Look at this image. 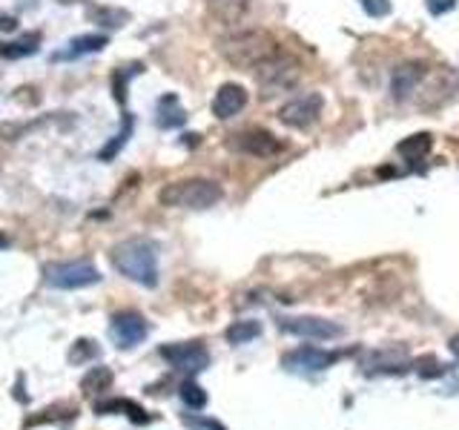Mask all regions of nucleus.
<instances>
[{
    "instance_id": "obj_1",
    "label": "nucleus",
    "mask_w": 459,
    "mask_h": 430,
    "mask_svg": "<svg viewBox=\"0 0 459 430\" xmlns=\"http://www.w3.org/2000/svg\"><path fill=\"white\" fill-rule=\"evenodd\" d=\"M219 52L235 69H256L264 61H270L276 52H281V46L270 32L244 29V32H233V35L221 38Z\"/></svg>"
},
{
    "instance_id": "obj_2",
    "label": "nucleus",
    "mask_w": 459,
    "mask_h": 430,
    "mask_svg": "<svg viewBox=\"0 0 459 430\" xmlns=\"http://www.w3.org/2000/svg\"><path fill=\"white\" fill-rule=\"evenodd\" d=\"M112 264L120 276H127L130 281H138L143 287L158 284V255H155V247L150 241H143V238L120 241L112 250Z\"/></svg>"
},
{
    "instance_id": "obj_3",
    "label": "nucleus",
    "mask_w": 459,
    "mask_h": 430,
    "mask_svg": "<svg viewBox=\"0 0 459 430\" xmlns=\"http://www.w3.org/2000/svg\"><path fill=\"white\" fill-rule=\"evenodd\" d=\"M158 201L164 207H178V209H210L221 201V186L207 178L173 181L158 193Z\"/></svg>"
},
{
    "instance_id": "obj_4",
    "label": "nucleus",
    "mask_w": 459,
    "mask_h": 430,
    "mask_svg": "<svg viewBox=\"0 0 459 430\" xmlns=\"http://www.w3.org/2000/svg\"><path fill=\"white\" fill-rule=\"evenodd\" d=\"M253 72H256V83L267 92V95L287 92V89H293L302 81V63H299V58L287 55V52H276L270 61H264Z\"/></svg>"
},
{
    "instance_id": "obj_5",
    "label": "nucleus",
    "mask_w": 459,
    "mask_h": 430,
    "mask_svg": "<svg viewBox=\"0 0 459 430\" xmlns=\"http://www.w3.org/2000/svg\"><path fill=\"white\" fill-rule=\"evenodd\" d=\"M46 284L58 287V290H81V287L98 284L101 273L95 270L89 261H66V264H49L43 270Z\"/></svg>"
},
{
    "instance_id": "obj_6",
    "label": "nucleus",
    "mask_w": 459,
    "mask_h": 430,
    "mask_svg": "<svg viewBox=\"0 0 459 430\" xmlns=\"http://www.w3.org/2000/svg\"><path fill=\"white\" fill-rule=\"evenodd\" d=\"M322 106H325V98L319 92H307L302 98H293L287 101L281 109H279V121L284 127H293V129H307L319 121L322 115Z\"/></svg>"
},
{
    "instance_id": "obj_7",
    "label": "nucleus",
    "mask_w": 459,
    "mask_h": 430,
    "mask_svg": "<svg viewBox=\"0 0 459 430\" xmlns=\"http://www.w3.org/2000/svg\"><path fill=\"white\" fill-rule=\"evenodd\" d=\"M456 92H459V72H453V69H437L425 81V86L419 92L422 95V106L425 109H437V106L448 104Z\"/></svg>"
},
{
    "instance_id": "obj_8",
    "label": "nucleus",
    "mask_w": 459,
    "mask_h": 430,
    "mask_svg": "<svg viewBox=\"0 0 459 430\" xmlns=\"http://www.w3.org/2000/svg\"><path fill=\"white\" fill-rule=\"evenodd\" d=\"M230 147L238 152H247L253 158H273L281 152V141L276 135H270L267 129H244V132L233 135Z\"/></svg>"
},
{
    "instance_id": "obj_9",
    "label": "nucleus",
    "mask_w": 459,
    "mask_h": 430,
    "mask_svg": "<svg viewBox=\"0 0 459 430\" xmlns=\"http://www.w3.org/2000/svg\"><path fill=\"white\" fill-rule=\"evenodd\" d=\"M147 333H150V327H147V321H143V316H138V313H130L127 310V313L112 316L109 336L115 339L118 347L130 350V347H135V344H141L143 339H147Z\"/></svg>"
},
{
    "instance_id": "obj_10",
    "label": "nucleus",
    "mask_w": 459,
    "mask_h": 430,
    "mask_svg": "<svg viewBox=\"0 0 459 430\" xmlns=\"http://www.w3.org/2000/svg\"><path fill=\"white\" fill-rule=\"evenodd\" d=\"M161 356L170 362L173 367L178 370H187V373H199L210 365V353L204 344L199 342H184V344H170V347H164Z\"/></svg>"
},
{
    "instance_id": "obj_11",
    "label": "nucleus",
    "mask_w": 459,
    "mask_h": 430,
    "mask_svg": "<svg viewBox=\"0 0 459 430\" xmlns=\"http://www.w3.org/2000/svg\"><path fill=\"white\" fill-rule=\"evenodd\" d=\"M279 327L284 333H293V336H302V339H336L342 333L339 324H333L327 319H316V316H299V319H281Z\"/></svg>"
},
{
    "instance_id": "obj_12",
    "label": "nucleus",
    "mask_w": 459,
    "mask_h": 430,
    "mask_svg": "<svg viewBox=\"0 0 459 430\" xmlns=\"http://www.w3.org/2000/svg\"><path fill=\"white\" fill-rule=\"evenodd\" d=\"M336 362V356L319 350V347H299L284 356V367L293 373H319Z\"/></svg>"
},
{
    "instance_id": "obj_13",
    "label": "nucleus",
    "mask_w": 459,
    "mask_h": 430,
    "mask_svg": "<svg viewBox=\"0 0 459 430\" xmlns=\"http://www.w3.org/2000/svg\"><path fill=\"white\" fill-rule=\"evenodd\" d=\"M244 106H247V89L238 86V83H224L212 98V115L219 118V121H230V118H235Z\"/></svg>"
},
{
    "instance_id": "obj_14",
    "label": "nucleus",
    "mask_w": 459,
    "mask_h": 430,
    "mask_svg": "<svg viewBox=\"0 0 459 430\" xmlns=\"http://www.w3.org/2000/svg\"><path fill=\"white\" fill-rule=\"evenodd\" d=\"M425 81V66L422 63H405L394 72V78H391V98L396 104L407 101L410 95H414L419 89V83Z\"/></svg>"
},
{
    "instance_id": "obj_15",
    "label": "nucleus",
    "mask_w": 459,
    "mask_h": 430,
    "mask_svg": "<svg viewBox=\"0 0 459 430\" xmlns=\"http://www.w3.org/2000/svg\"><path fill=\"white\" fill-rule=\"evenodd\" d=\"M104 46H107V35H81V38H72L63 49H58L52 55V61H75L81 55L101 52Z\"/></svg>"
},
{
    "instance_id": "obj_16",
    "label": "nucleus",
    "mask_w": 459,
    "mask_h": 430,
    "mask_svg": "<svg viewBox=\"0 0 459 430\" xmlns=\"http://www.w3.org/2000/svg\"><path fill=\"white\" fill-rule=\"evenodd\" d=\"M184 121H187V115H184L178 98H176V95H164V98L158 101V118H155V124H158L161 129H176V127H181Z\"/></svg>"
},
{
    "instance_id": "obj_17",
    "label": "nucleus",
    "mask_w": 459,
    "mask_h": 430,
    "mask_svg": "<svg viewBox=\"0 0 459 430\" xmlns=\"http://www.w3.org/2000/svg\"><path fill=\"white\" fill-rule=\"evenodd\" d=\"M40 49V35L38 32H29L17 40H9V43H0V58L6 61H17V58H29Z\"/></svg>"
},
{
    "instance_id": "obj_18",
    "label": "nucleus",
    "mask_w": 459,
    "mask_h": 430,
    "mask_svg": "<svg viewBox=\"0 0 459 430\" xmlns=\"http://www.w3.org/2000/svg\"><path fill=\"white\" fill-rule=\"evenodd\" d=\"M430 147H433L430 135H428V132H419V135L405 138L399 147H396V152H399L405 161H419V158H425V155L430 152Z\"/></svg>"
},
{
    "instance_id": "obj_19",
    "label": "nucleus",
    "mask_w": 459,
    "mask_h": 430,
    "mask_svg": "<svg viewBox=\"0 0 459 430\" xmlns=\"http://www.w3.org/2000/svg\"><path fill=\"white\" fill-rule=\"evenodd\" d=\"M247 9V0H210V12L221 23H238Z\"/></svg>"
},
{
    "instance_id": "obj_20",
    "label": "nucleus",
    "mask_w": 459,
    "mask_h": 430,
    "mask_svg": "<svg viewBox=\"0 0 459 430\" xmlns=\"http://www.w3.org/2000/svg\"><path fill=\"white\" fill-rule=\"evenodd\" d=\"M132 127H135L132 115H130V112H124V127H120V132H118V135H115V138L107 143V147L98 152V158H101V161H112V158H115L120 150H124V143L130 141V135H132Z\"/></svg>"
},
{
    "instance_id": "obj_21",
    "label": "nucleus",
    "mask_w": 459,
    "mask_h": 430,
    "mask_svg": "<svg viewBox=\"0 0 459 430\" xmlns=\"http://www.w3.org/2000/svg\"><path fill=\"white\" fill-rule=\"evenodd\" d=\"M261 333V327H258V321H235L230 330H227V339L233 342V344H247V342H253L256 336Z\"/></svg>"
},
{
    "instance_id": "obj_22",
    "label": "nucleus",
    "mask_w": 459,
    "mask_h": 430,
    "mask_svg": "<svg viewBox=\"0 0 459 430\" xmlns=\"http://www.w3.org/2000/svg\"><path fill=\"white\" fill-rule=\"evenodd\" d=\"M143 66L138 63V66H127V69H118L115 75H112V95H115V101L118 104H127V81L132 78V75H138Z\"/></svg>"
},
{
    "instance_id": "obj_23",
    "label": "nucleus",
    "mask_w": 459,
    "mask_h": 430,
    "mask_svg": "<svg viewBox=\"0 0 459 430\" xmlns=\"http://www.w3.org/2000/svg\"><path fill=\"white\" fill-rule=\"evenodd\" d=\"M89 17H92V20H98L101 26H109V29L124 26V23L130 20V15H127V12H120V9H89Z\"/></svg>"
},
{
    "instance_id": "obj_24",
    "label": "nucleus",
    "mask_w": 459,
    "mask_h": 430,
    "mask_svg": "<svg viewBox=\"0 0 459 430\" xmlns=\"http://www.w3.org/2000/svg\"><path fill=\"white\" fill-rule=\"evenodd\" d=\"M109 381H112V373L107 370V367H92V373L84 379V393H98V390H107L109 388Z\"/></svg>"
},
{
    "instance_id": "obj_25",
    "label": "nucleus",
    "mask_w": 459,
    "mask_h": 430,
    "mask_svg": "<svg viewBox=\"0 0 459 430\" xmlns=\"http://www.w3.org/2000/svg\"><path fill=\"white\" fill-rule=\"evenodd\" d=\"M181 399H184L187 408H192V411H199V408H204V404H207V393L196 385V381H187V385L181 388Z\"/></svg>"
},
{
    "instance_id": "obj_26",
    "label": "nucleus",
    "mask_w": 459,
    "mask_h": 430,
    "mask_svg": "<svg viewBox=\"0 0 459 430\" xmlns=\"http://www.w3.org/2000/svg\"><path fill=\"white\" fill-rule=\"evenodd\" d=\"M95 356H98V347H95V342H89V339L75 342V347H72V353H69V358H72L75 365L86 362V358H95Z\"/></svg>"
},
{
    "instance_id": "obj_27",
    "label": "nucleus",
    "mask_w": 459,
    "mask_h": 430,
    "mask_svg": "<svg viewBox=\"0 0 459 430\" xmlns=\"http://www.w3.org/2000/svg\"><path fill=\"white\" fill-rule=\"evenodd\" d=\"M361 9L371 17H384V15H391V0H361Z\"/></svg>"
},
{
    "instance_id": "obj_28",
    "label": "nucleus",
    "mask_w": 459,
    "mask_h": 430,
    "mask_svg": "<svg viewBox=\"0 0 459 430\" xmlns=\"http://www.w3.org/2000/svg\"><path fill=\"white\" fill-rule=\"evenodd\" d=\"M456 3H459V0H425L428 12H430V15H437V17H439V15H448Z\"/></svg>"
},
{
    "instance_id": "obj_29",
    "label": "nucleus",
    "mask_w": 459,
    "mask_h": 430,
    "mask_svg": "<svg viewBox=\"0 0 459 430\" xmlns=\"http://www.w3.org/2000/svg\"><path fill=\"white\" fill-rule=\"evenodd\" d=\"M187 424L196 427V430H224L221 424H215V422H199V419H192V416H187Z\"/></svg>"
},
{
    "instance_id": "obj_30",
    "label": "nucleus",
    "mask_w": 459,
    "mask_h": 430,
    "mask_svg": "<svg viewBox=\"0 0 459 430\" xmlns=\"http://www.w3.org/2000/svg\"><path fill=\"white\" fill-rule=\"evenodd\" d=\"M15 26H17L15 17H0V29H3V32H12Z\"/></svg>"
},
{
    "instance_id": "obj_31",
    "label": "nucleus",
    "mask_w": 459,
    "mask_h": 430,
    "mask_svg": "<svg viewBox=\"0 0 459 430\" xmlns=\"http://www.w3.org/2000/svg\"><path fill=\"white\" fill-rule=\"evenodd\" d=\"M6 244H9V238H6V235H3V232H0V250H3V247H6Z\"/></svg>"
}]
</instances>
